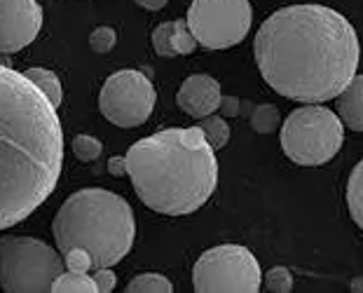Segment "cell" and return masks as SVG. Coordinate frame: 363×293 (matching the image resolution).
Wrapping results in <instances>:
<instances>
[{"mask_svg": "<svg viewBox=\"0 0 363 293\" xmlns=\"http://www.w3.org/2000/svg\"><path fill=\"white\" fill-rule=\"evenodd\" d=\"M260 282L256 256L239 244H220L204 251L192 270L197 293H256Z\"/></svg>", "mask_w": 363, "mask_h": 293, "instance_id": "52a82bcc", "label": "cell"}, {"mask_svg": "<svg viewBox=\"0 0 363 293\" xmlns=\"http://www.w3.org/2000/svg\"><path fill=\"white\" fill-rule=\"evenodd\" d=\"M157 101L155 84L141 71H118L104 82L99 111L115 127H141Z\"/></svg>", "mask_w": 363, "mask_h": 293, "instance_id": "9c48e42d", "label": "cell"}, {"mask_svg": "<svg viewBox=\"0 0 363 293\" xmlns=\"http://www.w3.org/2000/svg\"><path fill=\"white\" fill-rule=\"evenodd\" d=\"M54 293H96L94 277H89L87 272H61L57 280L52 282Z\"/></svg>", "mask_w": 363, "mask_h": 293, "instance_id": "2e32d148", "label": "cell"}, {"mask_svg": "<svg viewBox=\"0 0 363 293\" xmlns=\"http://www.w3.org/2000/svg\"><path fill=\"white\" fill-rule=\"evenodd\" d=\"M185 21L197 45L228 50L249 35L253 12L249 0H192Z\"/></svg>", "mask_w": 363, "mask_h": 293, "instance_id": "ba28073f", "label": "cell"}, {"mask_svg": "<svg viewBox=\"0 0 363 293\" xmlns=\"http://www.w3.org/2000/svg\"><path fill=\"white\" fill-rule=\"evenodd\" d=\"M129 179L145 206L164 216H188L218 186L216 150L199 127L162 129L127 153Z\"/></svg>", "mask_w": 363, "mask_h": 293, "instance_id": "3957f363", "label": "cell"}, {"mask_svg": "<svg viewBox=\"0 0 363 293\" xmlns=\"http://www.w3.org/2000/svg\"><path fill=\"white\" fill-rule=\"evenodd\" d=\"M127 293H172L174 287L167 277L148 272V275H138L127 284Z\"/></svg>", "mask_w": 363, "mask_h": 293, "instance_id": "ac0fdd59", "label": "cell"}, {"mask_svg": "<svg viewBox=\"0 0 363 293\" xmlns=\"http://www.w3.org/2000/svg\"><path fill=\"white\" fill-rule=\"evenodd\" d=\"M115 43H118V33L111 26H99L89 35V48L96 54H108L115 48Z\"/></svg>", "mask_w": 363, "mask_h": 293, "instance_id": "44dd1931", "label": "cell"}, {"mask_svg": "<svg viewBox=\"0 0 363 293\" xmlns=\"http://www.w3.org/2000/svg\"><path fill=\"white\" fill-rule=\"evenodd\" d=\"M220 84L216 82L211 75H190L188 80L181 84L179 89V108L183 113H188L190 118H204V115H211L218 111L220 104Z\"/></svg>", "mask_w": 363, "mask_h": 293, "instance_id": "8fae6325", "label": "cell"}, {"mask_svg": "<svg viewBox=\"0 0 363 293\" xmlns=\"http://www.w3.org/2000/svg\"><path fill=\"white\" fill-rule=\"evenodd\" d=\"M73 155L82 160V162H94L99 155H101V150H104V145L99 138L94 136H89V134H78L73 138Z\"/></svg>", "mask_w": 363, "mask_h": 293, "instance_id": "ffe728a7", "label": "cell"}, {"mask_svg": "<svg viewBox=\"0 0 363 293\" xmlns=\"http://www.w3.org/2000/svg\"><path fill=\"white\" fill-rule=\"evenodd\" d=\"M152 48L160 57H183L195 52L197 40L190 33L188 21H164L152 31Z\"/></svg>", "mask_w": 363, "mask_h": 293, "instance_id": "7c38bea8", "label": "cell"}, {"mask_svg": "<svg viewBox=\"0 0 363 293\" xmlns=\"http://www.w3.org/2000/svg\"><path fill=\"white\" fill-rule=\"evenodd\" d=\"M24 75L35 84L38 89L43 92L45 96L50 99V104L54 108H59L61 99H64V89H61V82L57 78V73L48 71V68H28Z\"/></svg>", "mask_w": 363, "mask_h": 293, "instance_id": "5bb4252c", "label": "cell"}, {"mask_svg": "<svg viewBox=\"0 0 363 293\" xmlns=\"http://www.w3.org/2000/svg\"><path fill=\"white\" fill-rule=\"evenodd\" d=\"M354 291H363V280H361V282H359V280L354 282Z\"/></svg>", "mask_w": 363, "mask_h": 293, "instance_id": "83f0119b", "label": "cell"}, {"mask_svg": "<svg viewBox=\"0 0 363 293\" xmlns=\"http://www.w3.org/2000/svg\"><path fill=\"white\" fill-rule=\"evenodd\" d=\"M281 122V115H279V108L272 106V104H262L256 106L251 113V127L253 132L258 134H272Z\"/></svg>", "mask_w": 363, "mask_h": 293, "instance_id": "d6986e66", "label": "cell"}, {"mask_svg": "<svg viewBox=\"0 0 363 293\" xmlns=\"http://www.w3.org/2000/svg\"><path fill=\"white\" fill-rule=\"evenodd\" d=\"M267 289L274 291V293H289L293 289V277L286 267H272L267 272Z\"/></svg>", "mask_w": 363, "mask_h": 293, "instance_id": "603a6c76", "label": "cell"}, {"mask_svg": "<svg viewBox=\"0 0 363 293\" xmlns=\"http://www.w3.org/2000/svg\"><path fill=\"white\" fill-rule=\"evenodd\" d=\"M94 284H96V293H111L115 289V284H118V280H115V275L108 267H96Z\"/></svg>", "mask_w": 363, "mask_h": 293, "instance_id": "cb8c5ba5", "label": "cell"}, {"mask_svg": "<svg viewBox=\"0 0 363 293\" xmlns=\"http://www.w3.org/2000/svg\"><path fill=\"white\" fill-rule=\"evenodd\" d=\"M59 251L80 246L91 256V265L111 267L131 251L136 221L129 202L104 188H84L73 192L61 204L52 223Z\"/></svg>", "mask_w": 363, "mask_h": 293, "instance_id": "277c9868", "label": "cell"}, {"mask_svg": "<svg viewBox=\"0 0 363 293\" xmlns=\"http://www.w3.org/2000/svg\"><path fill=\"white\" fill-rule=\"evenodd\" d=\"M260 75L293 101H330L359 68V38L333 7L291 5L262 21L253 43Z\"/></svg>", "mask_w": 363, "mask_h": 293, "instance_id": "6da1fadb", "label": "cell"}, {"mask_svg": "<svg viewBox=\"0 0 363 293\" xmlns=\"http://www.w3.org/2000/svg\"><path fill=\"white\" fill-rule=\"evenodd\" d=\"M342 120L326 106L296 108L281 127V150L303 167L326 165L342 148Z\"/></svg>", "mask_w": 363, "mask_h": 293, "instance_id": "5b68a950", "label": "cell"}, {"mask_svg": "<svg viewBox=\"0 0 363 293\" xmlns=\"http://www.w3.org/2000/svg\"><path fill=\"white\" fill-rule=\"evenodd\" d=\"M218 111L223 113V118H237L239 111H242V106H239L237 96H220Z\"/></svg>", "mask_w": 363, "mask_h": 293, "instance_id": "d4e9b609", "label": "cell"}, {"mask_svg": "<svg viewBox=\"0 0 363 293\" xmlns=\"http://www.w3.org/2000/svg\"><path fill=\"white\" fill-rule=\"evenodd\" d=\"M340 120L354 132H363V75H354L337 94Z\"/></svg>", "mask_w": 363, "mask_h": 293, "instance_id": "4fadbf2b", "label": "cell"}, {"mask_svg": "<svg viewBox=\"0 0 363 293\" xmlns=\"http://www.w3.org/2000/svg\"><path fill=\"white\" fill-rule=\"evenodd\" d=\"M43 7L38 0H0V54H14L40 33Z\"/></svg>", "mask_w": 363, "mask_h": 293, "instance_id": "30bf717a", "label": "cell"}, {"mask_svg": "<svg viewBox=\"0 0 363 293\" xmlns=\"http://www.w3.org/2000/svg\"><path fill=\"white\" fill-rule=\"evenodd\" d=\"M199 129L204 132L206 136V141L211 143V148L213 150H220V148H225L228 141H230V127H228V122L225 118H218V115H204V118H199Z\"/></svg>", "mask_w": 363, "mask_h": 293, "instance_id": "e0dca14e", "label": "cell"}, {"mask_svg": "<svg viewBox=\"0 0 363 293\" xmlns=\"http://www.w3.org/2000/svg\"><path fill=\"white\" fill-rule=\"evenodd\" d=\"M64 253H66V267L71 272H89V270H94L91 256L84 249H80V246H73V249H68Z\"/></svg>", "mask_w": 363, "mask_h": 293, "instance_id": "7402d4cb", "label": "cell"}, {"mask_svg": "<svg viewBox=\"0 0 363 293\" xmlns=\"http://www.w3.org/2000/svg\"><path fill=\"white\" fill-rule=\"evenodd\" d=\"M347 204L354 223L363 230V160L352 169L350 183H347Z\"/></svg>", "mask_w": 363, "mask_h": 293, "instance_id": "9a60e30c", "label": "cell"}, {"mask_svg": "<svg viewBox=\"0 0 363 293\" xmlns=\"http://www.w3.org/2000/svg\"><path fill=\"white\" fill-rule=\"evenodd\" d=\"M61 167L57 108L24 73L0 64V230L28 219L52 195Z\"/></svg>", "mask_w": 363, "mask_h": 293, "instance_id": "7a4b0ae2", "label": "cell"}, {"mask_svg": "<svg viewBox=\"0 0 363 293\" xmlns=\"http://www.w3.org/2000/svg\"><path fill=\"white\" fill-rule=\"evenodd\" d=\"M108 172H111V176H127L129 174V165H127V155H115L111 157V162H108Z\"/></svg>", "mask_w": 363, "mask_h": 293, "instance_id": "484cf974", "label": "cell"}, {"mask_svg": "<svg viewBox=\"0 0 363 293\" xmlns=\"http://www.w3.org/2000/svg\"><path fill=\"white\" fill-rule=\"evenodd\" d=\"M64 272L57 251L35 237H0V287L7 293H43Z\"/></svg>", "mask_w": 363, "mask_h": 293, "instance_id": "8992f818", "label": "cell"}, {"mask_svg": "<svg viewBox=\"0 0 363 293\" xmlns=\"http://www.w3.org/2000/svg\"><path fill=\"white\" fill-rule=\"evenodd\" d=\"M136 3L141 5V7H145V10L155 12V10H162V7L169 3V0H136Z\"/></svg>", "mask_w": 363, "mask_h": 293, "instance_id": "4316f807", "label": "cell"}]
</instances>
